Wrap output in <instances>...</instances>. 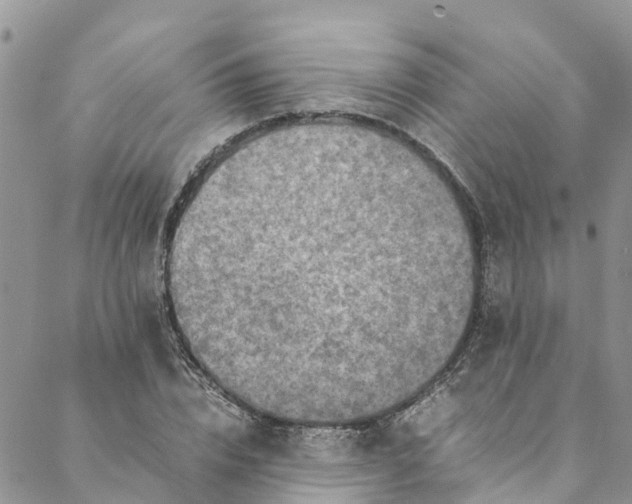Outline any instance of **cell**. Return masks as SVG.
Listing matches in <instances>:
<instances>
[{"instance_id": "6da1fadb", "label": "cell", "mask_w": 632, "mask_h": 504, "mask_svg": "<svg viewBox=\"0 0 632 504\" xmlns=\"http://www.w3.org/2000/svg\"><path fill=\"white\" fill-rule=\"evenodd\" d=\"M398 240L397 223L385 213L330 198L291 202L236 227L229 290L248 339L281 315L253 347L310 360L317 325L318 361L349 354L358 279L366 264L402 251L390 250Z\"/></svg>"}]
</instances>
